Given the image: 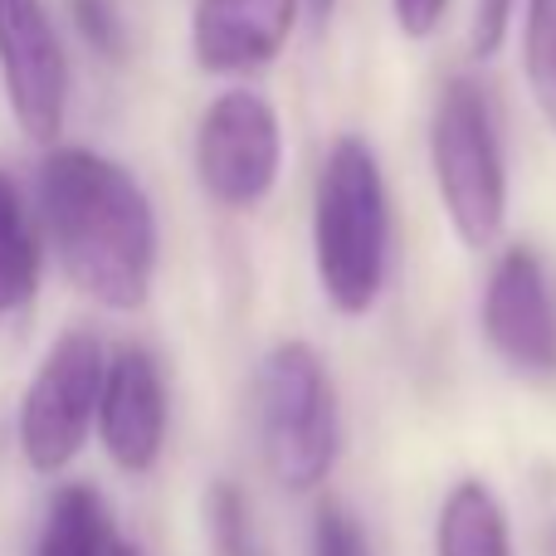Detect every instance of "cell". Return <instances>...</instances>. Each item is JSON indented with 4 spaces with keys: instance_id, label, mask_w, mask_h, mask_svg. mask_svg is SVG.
<instances>
[{
    "instance_id": "cell-16",
    "label": "cell",
    "mask_w": 556,
    "mask_h": 556,
    "mask_svg": "<svg viewBox=\"0 0 556 556\" xmlns=\"http://www.w3.org/2000/svg\"><path fill=\"white\" fill-rule=\"evenodd\" d=\"M68 15H74L78 35H84L103 59L127 54V25H123L117 0H68Z\"/></svg>"
},
{
    "instance_id": "cell-6",
    "label": "cell",
    "mask_w": 556,
    "mask_h": 556,
    "mask_svg": "<svg viewBox=\"0 0 556 556\" xmlns=\"http://www.w3.org/2000/svg\"><path fill=\"white\" fill-rule=\"evenodd\" d=\"M283 172V123L254 88H230L195 127V176L225 211H254L274 195Z\"/></svg>"
},
{
    "instance_id": "cell-19",
    "label": "cell",
    "mask_w": 556,
    "mask_h": 556,
    "mask_svg": "<svg viewBox=\"0 0 556 556\" xmlns=\"http://www.w3.org/2000/svg\"><path fill=\"white\" fill-rule=\"evenodd\" d=\"M450 0H391V20L405 39H430L444 25Z\"/></svg>"
},
{
    "instance_id": "cell-1",
    "label": "cell",
    "mask_w": 556,
    "mask_h": 556,
    "mask_svg": "<svg viewBox=\"0 0 556 556\" xmlns=\"http://www.w3.org/2000/svg\"><path fill=\"white\" fill-rule=\"evenodd\" d=\"M39 215L64 274L93 303L137 313L156 274V215L123 162L88 147H59L39 166Z\"/></svg>"
},
{
    "instance_id": "cell-15",
    "label": "cell",
    "mask_w": 556,
    "mask_h": 556,
    "mask_svg": "<svg viewBox=\"0 0 556 556\" xmlns=\"http://www.w3.org/2000/svg\"><path fill=\"white\" fill-rule=\"evenodd\" d=\"M205 532H211L215 556H269L250 498H244L240 483H230V479L211 483V493H205Z\"/></svg>"
},
{
    "instance_id": "cell-11",
    "label": "cell",
    "mask_w": 556,
    "mask_h": 556,
    "mask_svg": "<svg viewBox=\"0 0 556 556\" xmlns=\"http://www.w3.org/2000/svg\"><path fill=\"white\" fill-rule=\"evenodd\" d=\"M127 542L117 538V522L108 498L93 483H64L49 498L45 528L29 556H117Z\"/></svg>"
},
{
    "instance_id": "cell-9",
    "label": "cell",
    "mask_w": 556,
    "mask_h": 556,
    "mask_svg": "<svg viewBox=\"0 0 556 556\" xmlns=\"http://www.w3.org/2000/svg\"><path fill=\"white\" fill-rule=\"evenodd\" d=\"M166 376L147 346H123L103 371L98 440L123 473H152L166 450Z\"/></svg>"
},
{
    "instance_id": "cell-7",
    "label": "cell",
    "mask_w": 556,
    "mask_h": 556,
    "mask_svg": "<svg viewBox=\"0 0 556 556\" xmlns=\"http://www.w3.org/2000/svg\"><path fill=\"white\" fill-rule=\"evenodd\" d=\"M479 327L513 376L532 386L556 381V293L532 244H508L493 260L479 298Z\"/></svg>"
},
{
    "instance_id": "cell-3",
    "label": "cell",
    "mask_w": 556,
    "mask_h": 556,
    "mask_svg": "<svg viewBox=\"0 0 556 556\" xmlns=\"http://www.w3.org/2000/svg\"><path fill=\"white\" fill-rule=\"evenodd\" d=\"M254 425L264 469L283 493H317L342 450V415L327 362L288 337L260 356L254 371Z\"/></svg>"
},
{
    "instance_id": "cell-10",
    "label": "cell",
    "mask_w": 556,
    "mask_h": 556,
    "mask_svg": "<svg viewBox=\"0 0 556 556\" xmlns=\"http://www.w3.org/2000/svg\"><path fill=\"white\" fill-rule=\"evenodd\" d=\"M303 0H195L191 49L205 74H260L283 54Z\"/></svg>"
},
{
    "instance_id": "cell-20",
    "label": "cell",
    "mask_w": 556,
    "mask_h": 556,
    "mask_svg": "<svg viewBox=\"0 0 556 556\" xmlns=\"http://www.w3.org/2000/svg\"><path fill=\"white\" fill-rule=\"evenodd\" d=\"M332 10H337V0H303V25L313 29V35H323V29L332 25Z\"/></svg>"
},
{
    "instance_id": "cell-8",
    "label": "cell",
    "mask_w": 556,
    "mask_h": 556,
    "mask_svg": "<svg viewBox=\"0 0 556 556\" xmlns=\"http://www.w3.org/2000/svg\"><path fill=\"white\" fill-rule=\"evenodd\" d=\"M0 84L20 132L54 142L68 108V59L45 0H0Z\"/></svg>"
},
{
    "instance_id": "cell-18",
    "label": "cell",
    "mask_w": 556,
    "mask_h": 556,
    "mask_svg": "<svg viewBox=\"0 0 556 556\" xmlns=\"http://www.w3.org/2000/svg\"><path fill=\"white\" fill-rule=\"evenodd\" d=\"M522 0H473V20H469V54L479 59H493L503 49L513 29V15H518Z\"/></svg>"
},
{
    "instance_id": "cell-5",
    "label": "cell",
    "mask_w": 556,
    "mask_h": 556,
    "mask_svg": "<svg viewBox=\"0 0 556 556\" xmlns=\"http://www.w3.org/2000/svg\"><path fill=\"white\" fill-rule=\"evenodd\" d=\"M108 356L103 342L84 327L64 332L39 362L35 381L20 395V454L35 473H59L78 459L88 430L98 425V395H103Z\"/></svg>"
},
{
    "instance_id": "cell-2",
    "label": "cell",
    "mask_w": 556,
    "mask_h": 556,
    "mask_svg": "<svg viewBox=\"0 0 556 556\" xmlns=\"http://www.w3.org/2000/svg\"><path fill=\"white\" fill-rule=\"evenodd\" d=\"M313 269L342 317H366L391 274V195L376 147L342 132L323 156L313 191Z\"/></svg>"
},
{
    "instance_id": "cell-13",
    "label": "cell",
    "mask_w": 556,
    "mask_h": 556,
    "mask_svg": "<svg viewBox=\"0 0 556 556\" xmlns=\"http://www.w3.org/2000/svg\"><path fill=\"white\" fill-rule=\"evenodd\" d=\"M39 288V235L15 176L0 172V317L20 313Z\"/></svg>"
},
{
    "instance_id": "cell-14",
    "label": "cell",
    "mask_w": 556,
    "mask_h": 556,
    "mask_svg": "<svg viewBox=\"0 0 556 556\" xmlns=\"http://www.w3.org/2000/svg\"><path fill=\"white\" fill-rule=\"evenodd\" d=\"M522 78L556 137V0H522Z\"/></svg>"
},
{
    "instance_id": "cell-17",
    "label": "cell",
    "mask_w": 556,
    "mask_h": 556,
    "mask_svg": "<svg viewBox=\"0 0 556 556\" xmlns=\"http://www.w3.org/2000/svg\"><path fill=\"white\" fill-rule=\"evenodd\" d=\"M313 556H371L356 518L332 498H327L313 518Z\"/></svg>"
},
{
    "instance_id": "cell-21",
    "label": "cell",
    "mask_w": 556,
    "mask_h": 556,
    "mask_svg": "<svg viewBox=\"0 0 556 556\" xmlns=\"http://www.w3.org/2000/svg\"><path fill=\"white\" fill-rule=\"evenodd\" d=\"M117 556H142V552H137V547H123V552H117Z\"/></svg>"
},
{
    "instance_id": "cell-12",
    "label": "cell",
    "mask_w": 556,
    "mask_h": 556,
    "mask_svg": "<svg viewBox=\"0 0 556 556\" xmlns=\"http://www.w3.org/2000/svg\"><path fill=\"white\" fill-rule=\"evenodd\" d=\"M434 556H513L508 513L489 483L464 479L450 489L434 522Z\"/></svg>"
},
{
    "instance_id": "cell-4",
    "label": "cell",
    "mask_w": 556,
    "mask_h": 556,
    "mask_svg": "<svg viewBox=\"0 0 556 556\" xmlns=\"http://www.w3.org/2000/svg\"><path fill=\"white\" fill-rule=\"evenodd\" d=\"M430 176L464 250H489L508 225V162L489 93L469 74L440 88L430 113Z\"/></svg>"
}]
</instances>
